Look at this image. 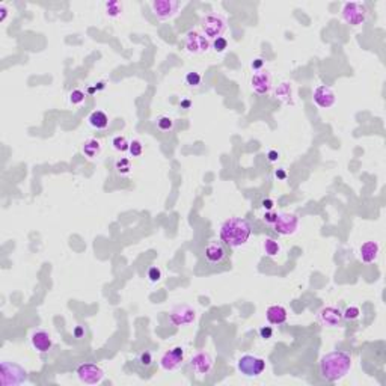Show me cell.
Listing matches in <instances>:
<instances>
[{"label": "cell", "instance_id": "6da1fadb", "mask_svg": "<svg viewBox=\"0 0 386 386\" xmlns=\"http://www.w3.org/2000/svg\"><path fill=\"white\" fill-rule=\"evenodd\" d=\"M352 370V356L346 352H331L320 361V374L329 382L341 380Z\"/></svg>", "mask_w": 386, "mask_h": 386}, {"label": "cell", "instance_id": "7a4b0ae2", "mask_svg": "<svg viewBox=\"0 0 386 386\" xmlns=\"http://www.w3.org/2000/svg\"><path fill=\"white\" fill-rule=\"evenodd\" d=\"M252 228L246 219L231 217L220 226V240L226 248H240L251 239Z\"/></svg>", "mask_w": 386, "mask_h": 386}, {"label": "cell", "instance_id": "3957f363", "mask_svg": "<svg viewBox=\"0 0 386 386\" xmlns=\"http://www.w3.org/2000/svg\"><path fill=\"white\" fill-rule=\"evenodd\" d=\"M27 380V371L9 361H2L0 364V383L2 386H18Z\"/></svg>", "mask_w": 386, "mask_h": 386}, {"label": "cell", "instance_id": "277c9868", "mask_svg": "<svg viewBox=\"0 0 386 386\" xmlns=\"http://www.w3.org/2000/svg\"><path fill=\"white\" fill-rule=\"evenodd\" d=\"M343 20L353 26V27H358L361 24H364L367 21V17H368V9L364 3H359V2H349L343 6Z\"/></svg>", "mask_w": 386, "mask_h": 386}, {"label": "cell", "instance_id": "5b68a950", "mask_svg": "<svg viewBox=\"0 0 386 386\" xmlns=\"http://www.w3.org/2000/svg\"><path fill=\"white\" fill-rule=\"evenodd\" d=\"M201 29L207 38L216 39L226 30V18L220 14H208L201 20Z\"/></svg>", "mask_w": 386, "mask_h": 386}, {"label": "cell", "instance_id": "8992f818", "mask_svg": "<svg viewBox=\"0 0 386 386\" xmlns=\"http://www.w3.org/2000/svg\"><path fill=\"white\" fill-rule=\"evenodd\" d=\"M237 368L246 377H258L266 370V361L254 355H245L239 359Z\"/></svg>", "mask_w": 386, "mask_h": 386}, {"label": "cell", "instance_id": "52a82bcc", "mask_svg": "<svg viewBox=\"0 0 386 386\" xmlns=\"http://www.w3.org/2000/svg\"><path fill=\"white\" fill-rule=\"evenodd\" d=\"M79 380L85 385H100L104 380V371L97 364L85 362L77 367L75 371Z\"/></svg>", "mask_w": 386, "mask_h": 386}, {"label": "cell", "instance_id": "ba28073f", "mask_svg": "<svg viewBox=\"0 0 386 386\" xmlns=\"http://www.w3.org/2000/svg\"><path fill=\"white\" fill-rule=\"evenodd\" d=\"M210 41L204 33H199L196 30H190L186 35V41H184V48L187 53L190 54H201L208 51L210 48Z\"/></svg>", "mask_w": 386, "mask_h": 386}, {"label": "cell", "instance_id": "9c48e42d", "mask_svg": "<svg viewBox=\"0 0 386 386\" xmlns=\"http://www.w3.org/2000/svg\"><path fill=\"white\" fill-rule=\"evenodd\" d=\"M196 320V311L189 305H178L169 314V323L175 328L189 326Z\"/></svg>", "mask_w": 386, "mask_h": 386}, {"label": "cell", "instance_id": "30bf717a", "mask_svg": "<svg viewBox=\"0 0 386 386\" xmlns=\"http://www.w3.org/2000/svg\"><path fill=\"white\" fill-rule=\"evenodd\" d=\"M204 257L207 260L208 264L211 266H219L222 264L226 257H228V249L226 246L223 245L222 240H211L208 242V245L205 246V251H204Z\"/></svg>", "mask_w": 386, "mask_h": 386}, {"label": "cell", "instance_id": "8fae6325", "mask_svg": "<svg viewBox=\"0 0 386 386\" xmlns=\"http://www.w3.org/2000/svg\"><path fill=\"white\" fill-rule=\"evenodd\" d=\"M299 228V217L293 213H279L273 229L281 236H293Z\"/></svg>", "mask_w": 386, "mask_h": 386}, {"label": "cell", "instance_id": "7c38bea8", "mask_svg": "<svg viewBox=\"0 0 386 386\" xmlns=\"http://www.w3.org/2000/svg\"><path fill=\"white\" fill-rule=\"evenodd\" d=\"M151 9L154 12V15L165 21V20H171L178 14L180 9V2L177 0H156L151 3Z\"/></svg>", "mask_w": 386, "mask_h": 386}, {"label": "cell", "instance_id": "4fadbf2b", "mask_svg": "<svg viewBox=\"0 0 386 386\" xmlns=\"http://www.w3.org/2000/svg\"><path fill=\"white\" fill-rule=\"evenodd\" d=\"M183 361H184V349L181 346H177L171 349L169 352L163 353V356L160 358V367L165 371H175L181 367Z\"/></svg>", "mask_w": 386, "mask_h": 386}, {"label": "cell", "instance_id": "5bb4252c", "mask_svg": "<svg viewBox=\"0 0 386 386\" xmlns=\"http://www.w3.org/2000/svg\"><path fill=\"white\" fill-rule=\"evenodd\" d=\"M190 367L195 374L201 377L208 376L213 370V358L207 352H198L190 358Z\"/></svg>", "mask_w": 386, "mask_h": 386}, {"label": "cell", "instance_id": "9a60e30c", "mask_svg": "<svg viewBox=\"0 0 386 386\" xmlns=\"http://www.w3.org/2000/svg\"><path fill=\"white\" fill-rule=\"evenodd\" d=\"M319 320L323 326L328 328H338L343 323V311L335 306H325L319 313Z\"/></svg>", "mask_w": 386, "mask_h": 386}, {"label": "cell", "instance_id": "2e32d148", "mask_svg": "<svg viewBox=\"0 0 386 386\" xmlns=\"http://www.w3.org/2000/svg\"><path fill=\"white\" fill-rule=\"evenodd\" d=\"M251 85H252L254 92L260 94V95L269 94L270 89H272V75H270V72L267 69L257 71L251 79Z\"/></svg>", "mask_w": 386, "mask_h": 386}, {"label": "cell", "instance_id": "e0dca14e", "mask_svg": "<svg viewBox=\"0 0 386 386\" xmlns=\"http://www.w3.org/2000/svg\"><path fill=\"white\" fill-rule=\"evenodd\" d=\"M30 344L32 347L39 353H47L53 347V338L47 331H33L30 335Z\"/></svg>", "mask_w": 386, "mask_h": 386}, {"label": "cell", "instance_id": "ac0fdd59", "mask_svg": "<svg viewBox=\"0 0 386 386\" xmlns=\"http://www.w3.org/2000/svg\"><path fill=\"white\" fill-rule=\"evenodd\" d=\"M335 101H337V95H335V92L329 86L320 85V86L316 88V91H314V103L319 107L329 109V107H332L335 104Z\"/></svg>", "mask_w": 386, "mask_h": 386}, {"label": "cell", "instance_id": "d6986e66", "mask_svg": "<svg viewBox=\"0 0 386 386\" xmlns=\"http://www.w3.org/2000/svg\"><path fill=\"white\" fill-rule=\"evenodd\" d=\"M288 313L282 305H272L266 311V319L270 325H284L287 322Z\"/></svg>", "mask_w": 386, "mask_h": 386}, {"label": "cell", "instance_id": "ffe728a7", "mask_svg": "<svg viewBox=\"0 0 386 386\" xmlns=\"http://www.w3.org/2000/svg\"><path fill=\"white\" fill-rule=\"evenodd\" d=\"M359 252H361L362 261H364L365 264H370V263H374V261L377 260L379 252H380V246H379L377 242L370 240V242H365V243L361 246Z\"/></svg>", "mask_w": 386, "mask_h": 386}, {"label": "cell", "instance_id": "44dd1931", "mask_svg": "<svg viewBox=\"0 0 386 386\" xmlns=\"http://www.w3.org/2000/svg\"><path fill=\"white\" fill-rule=\"evenodd\" d=\"M275 95L276 98H279L282 103L285 104H294V98H293V85L290 82H282L276 89H275Z\"/></svg>", "mask_w": 386, "mask_h": 386}, {"label": "cell", "instance_id": "7402d4cb", "mask_svg": "<svg viewBox=\"0 0 386 386\" xmlns=\"http://www.w3.org/2000/svg\"><path fill=\"white\" fill-rule=\"evenodd\" d=\"M88 121H89L91 127H94V128H97V130H104V128H107V127H109V122H110L107 113L103 112V110H94V112L89 115Z\"/></svg>", "mask_w": 386, "mask_h": 386}, {"label": "cell", "instance_id": "603a6c76", "mask_svg": "<svg viewBox=\"0 0 386 386\" xmlns=\"http://www.w3.org/2000/svg\"><path fill=\"white\" fill-rule=\"evenodd\" d=\"M83 154L88 157V159H95L100 152H101V142L95 137H91L88 139L85 143H83V148H82Z\"/></svg>", "mask_w": 386, "mask_h": 386}, {"label": "cell", "instance_id": "cb8c5ba5", "mask_svg": "<svg viewBox=\"0 0 386 386\" xmlns=\"http://www.w3.org/2000/svg\"><path fill=\"white\" fill-rule=\"evenodd\" d=\"M106 8V15L109 18H118L122 15V11H124V5L122 2L119 0H110V2H106L104 5Z\"/></svg>", "mask_w": 386, "mask_h": 386}, {"label": "cell", "instance_id": "d4e9b609", "mask_svg": "<svg viewBox=\"0 0 386 386\" xmlns=\"http://www.w3.org/2000/svg\"><path fill=\"white\" fill-rule=\"evenodd\" d=\"M263 249H264V254L272 258H275L281 254V245L273 239H266L263 243Z\"/></svg>", "mask_w": 386, "mask_h": 386}, {"label": "cell", "instance_id": "484cf974", "mask_svg": "<svg viewBox=\"0 0 386 386\" xmlns=\"http://www.w3.org/2000/svg\"><path fill=\"white\" fill-rule=\"evenodd\" d=\"M115 169L119 175L125 177V175H130L133 166H131V160L127 159V157H121L115 162Z\"/></svg>", "mask_w": 386, "mask_h": 386}, {"label": "cell", "instance_id": "4316f807", "mask_svg": "<svg viewBox=\"0 0 386 386\" xmlns=\"http://www.w3.org/2000/svg\"><path fill=\"white\" fill-rule=\"evenodd\" d=\"M85 100H86V94H85L82 89H79V88L72 89V91L69 92V95H68V101H69L72 106H80V104L85 103Z\"/></svg>", "mask_w": 386, "mask_h": 386}, {"label": "cell", "instance_id": "83f0119b", "mask_svg": "<svg viewBox=\"0 0 386 386\" xmlns=\"http://www.w3.org/2000/svg\"><path fill=\"white\" fill-rule=\"evenodd\" d=\"M112 146H113V149L118 151V152H125V151H128L130 142L127 140L125 136H115V137L112 139Z\"/></svg>", "mask_w": 386, "mask_h": 386}, {"label": "cell", "instance_id": "f1b7e54d", "mask_svg": "<svg viewBox=\"0 0 386 386\" xmlns=\"http://www.w3.org/2000/svg\"><path fill=\"white\" fill-rule=\"evenodd\" d=\"M137 362H139V365H140V367H143V368H149V367H152V364H154L152 353H151V352H148V350L142 352V353L139 355V358H137Z\"/></svg>", "mask_w": 386, "mask_h": 386}, {"label": "cell", "instance_id": "f546056e", "mask_svg": "<svg viewBox=\"0 0 386 386\" xmlns=\"http://www.w3.org/2000/svg\"><path fill=\"white\" fill-rule=\"evenodd\" d=\"M201 82H202V77H201L199 72L190 71V72L186 74V83H187V86H190V88H198V86L201 85Z\"/></svg>", "mask_w": 386, "mask_h": 386}, {"label": "cell", "instance_id": "4dcf8cb0", "mask_svg": "<svg viewBox=\"0 0 386 386\" xmlns=\"http://www.w3.org/2000/svg\"><path fill=\"white\" fill-rule=\"evenodd\" d=\"M157 128L162 131H171L174 128V119L171 116H160L157 119Z\"/></svg>", "mask_w": 386, "mask_h": 386}, {"label": "cell", "instance_id": "1f68e13d", "mask_svg": "<svg viewBox=\"0 0 386 386\" xmlns=\"http://www.w3.org/2000/svg\"><path fill=\"white\" fill-rule=\"evenodd\" d=\"M128 152H130L131 157H140V156L143 154V145H142V142L137 140V139L131 140V142H130V146H128Z\"/></svg>", "mask_w": 386, "mask_h": 386}, {"label": "cell", "instance_id": "d6a6232c", "mask_svg": "<svg viewBox=\"0 0 386 386\" xmlns=\"http://www.w3.org/2000/svg\"><path fill=\"white\" fill-rule=\"evenodd\" d=\"M211 47H213V50H214L216 53H223V51L228 48V39L223 38V36H219V38L213 39Z\"/></svg>", "mask_w": 386, "mask_h": 386}, {"label": "cell", "instance_id": "836d02e7", "mask_svg": "<svg viewBox=\"0 0 386 386\" xmlns=\"http://www.w3.org/2000/svg\"><path fill=\"white\" fill-rule=\"evenodd\" d=\"M359 316H361V310L358 306H347L346 311L343 313V319L349 320V322H353V320L359 319Z\"/></svg>", "mask_w": 386, "mask_h": 386}, {"label": "cell", "instance_id": "e575fe53", "mask_svg": "<svg viewBox=\"0 0 386 386\" xmlns=\"http://www.w3.org/2000/svg\"><path fill=\"white\" fill-rule=\"evenodd\" d=\"M148 278H149V281L151 282H159L160 279H162V270L159 269V267H151L149 270H148Z\"/></svg>", "mask_w": 386, "mask_h": 386}, {"label": "cell", "instance_id": "d590c367", "mask_svg": "<svg viewBox=\"0 0 386 386\" xmlns=\"http://www.w3.org/2000/svg\"><path fill=\"white\" fill-rule=\"evenodd\" d=\"M276 219H278V213H275L273 210H272V211H266V214L263 216V220H264L267 225H272V226H273V223L276 222Z\"/></svg>", "mask_w": 386, "mask_h": 386}, {"label": "cell", "instance_id": "8d00e7d4", "mask_svg": "<svg viewBox=\"0 0 386 386\" xmlns=\"http://www.w3.org/2000/svg\"><path fill=\"white\" fill-rule=\"evenodd\" d=\"M260 335H261L263 340H270L272 335H273V329H272L270 326H263V328L260 329Z\"/></svg>", "mask_w": 386, "mask_h": 386}, {"label": "cell", "instance_id": "74e56055", "mask_svg": "<svg viewBox=\"0 0 386 386\" xmlns=\"http://www.w3.org/2000/svg\"><path fill=\"white\" fill-rule=\"evenodd\" d=\"M263 66H264V59H263V57H257V59H254V60L251 62V68H252L254 71H261Z\"/></svg>", "mask_w": 386, "mask_h": 386}, {"label": "cell", "instance_id": "f35d334b", "mask_svg": "<svg viewBox=\"0 0 386 386\" xmlns=\"http://www.w3.org/2000/svg\"><path fill=\"white\" fill-rule=\"evenodd\" d=\"M261 205H263V208H264L266 211H272L273 207H275V201L270 199V198H267V199H264V201L261 202Z\"/></svg>", "mask_w": 386, "mask_h": 386}, {"label": "cell", "instance_id": "ab89813d", "mask_svg": "<svg viewBox=\"0 0 386 386\" xmlns=\"http://www.w3.org/2000/svg\"><path fill=\"white\" fill-rule=\"evenodd\" d=\"M72 334H74V337H75V338H79V340H80V338H83V337H85L86 331H85V328H83V326H75V328H74V331H72Z\"/></svg>", "mask_w": 386, "mask_h": 386}, {"label": "cell", "instance_id": "60d3db41", "mask_svg": "<svg viewBox=\"0 0 386 386\" xmlns=\"http://www.w3.org/2000/svg\"><path fill=\"white\" fill-rule=\"evenodd\" d=\"M267 159H269V162L275 163V162H278V159H279V152H278L276 149H270V151L267 152Z\"/></svg>", "mask_w": 386, "mask_h": 386}, {"label": "cell", "instance_id": "b9f144b4", "mask_svg": "<svg viewBox=\"0 0 386 386\" xmlns=\"http://www.w3.org/2000/svg\"><path fill=\"white\" fill-rule=\"evenodd\" d=\"M275 175H276V178H278V180H282V181L287 178V172H285V169H276Z\"/></svg>", "mask_w": 386, "mask_h": 386}, {"label": "cell", "instance_id": "7bdbcfd3", "mask_svg": "<svg viewBox=\"0 0 386 386\" xmlns=\"http://www.w3.org/2000/svg\"><path fill=\"white\" fill-rule=\"evenodd\" d=\"M0 12H2V15H0V21H5V18H6V15H8V9H6V6L2 3L0 5Z\"/></svg>", "mask_w": 386, "mask_h": 386}, {"label": "cell", "instance_id": "ee69618b", "mask_svg": "<svg viewBox=\"0 0 386 386\" xmlns=\"http://www.w3.org/2000/svg\"><path fill=\"white\" fill-rule=\"evenodd\" d=\"M180 106H181L183 109H190V106H192V101H190V100H183V101L180 103Z\"/></svg>", "mask_w": 386, "mask_h": 386}]
</instances>
